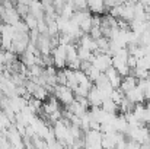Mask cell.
I'll list each match as a JSON object with an SVG mask.
<instances>
[{
	"instance_id": "8992f818",
	"label": "cell",
	"mask_w": 150,
	"mask_h": 149,
	"mask_svg": "<svg viewBox=\"0 0 150 149\" xmlns=\"http://www.w3.org/2000/svg\"><path fill=\"white\" fill-rule=\"evenodd\" d=\"M16 10H18V13L21 15V18L22 19H25L26 18V15L28 13H31V10H29V4H23V3H16Z\"/></svg>"
},
{
	"instance_id": "3957f363",
	"label": "cell",
	"mask_w": 150,
	"mask_h": 149,
	"mask_svg": "<svg viewBox=\"0 0 150 149\" xmlns=\"http://www.w3.org/2000/svg\"><path fill=\"white\" fill-rule=\"evenodd\" d=\"M88 99H89V104L92 105V107H100L102 105V102H103V95L100 94V91L95 86V83H93V86L89 89V94H88Z\"/></svg>"
},
{
	"instance_id": "7a4b0ae2",
	"label": "cell",
	"mask_w": 150,
	"mask_h": 149,
	"mask_svg": "<svg viewBox=\"0 0 150 149\" xmlns=\"http://www.w3.org/2000/svg\"><path fill=\"white\" fill-rule=\"evenodd\" d=\"M22 18L21 15L18 13L16 7H10V9H4L3 13H1V22H6V24H10V25H15L16 22H19Z\"/></svg>"
},
{
	"instance_id": "5b68a950",
	"label": "cell",
	"mask_w": 150,
	"mask_h": 149,
	"mask_svg": "<svg viewBox=\"0 0 150 149\" xmlns=\"http://www.w3.org/2000/svg\"><path fill=\"white\" fill-rule=\"evenodd\" d=\"M23 21L26 22V25H28L29 31H31V29H37V28H38V18H37V16H34L32 13H28V15H26V18H25Z\"/></svg>"
},
{
	"instance_id": "52a82bcc",
	"label": "cell",
	"mask_w": 150,
	"mask_h": 149,
	"mask_svg": "<svg viewBox=\"0 0 150 149\" xmlns=\"http://www.w3.org/2000/svg\"><path fill=\"white\" fill-rule=\"evenodd\" d=\"M18 3H23V4H29L31 3V0H16Z\"/></svg>"
},
{
	"instance_id": "6da1fadb",
	"label": "cell",
	"mask_w": 150,
	"mask_h": 149,
	"mask_svg": "<svg viewBox=\"0 0 150 149\" xmlns=\"http://www.w3.org/2000/svg\"><path fill=\"white\" fill-rule=\"evenodd\" d=\"M52 58H54V66L57 69H64L67 67V57H66V46H57L51 51Z\"/></svg>"
},
{
	"instance_id": "277c9868",
	"label": "cell",
	"mask_w": 150,
	"mask_h": 149,
	"mask_svg": "<svg viewBox=\"0 0 150 149\" xmlns=\"http://www.w3.org/2000/svg\"><path fill=\"white\" fill-rule=\"evenodd\" d=\"M48 89L45 88V86H41V85H37V88L34 89V92H32V97H35V98H40V99H44L48 97Z\"/></svg>"
},
{
	"instance_id": "ba28073f",
	"label": "cell",
	"mask_w": 150,
	"mask_h": 149,
	"mask_svg": "<svg viewBox=\"0 0 150 149\" xmlns=\"http://www.w3.org/2000/svg\"><path fill=\"white\" fill-rule=\"evenodd\" d=\"M64 1H67V0H64Z\"/></svg>"
}]
</instances>
